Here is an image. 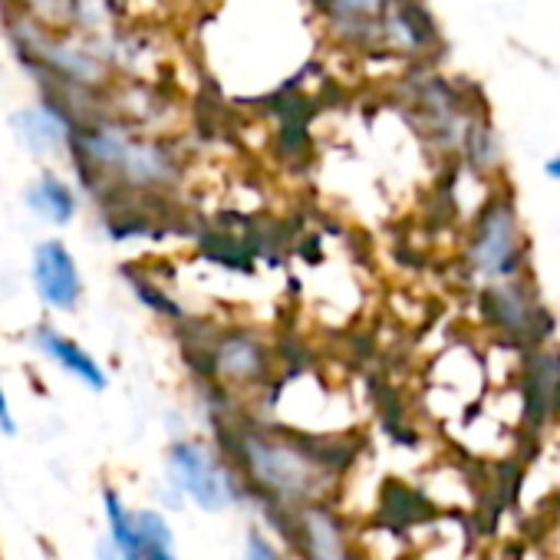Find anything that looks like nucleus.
Instances as JSON below:
<instances>
[{"label": "nucleus", "instance_id": "nucleus-10", "mask_svg": "<svg viewBox=\"0 0 560 560\" xmlns=\"http://www.w3.org/2000/svg\"><path fill=\"white\" fill-rule=\"evenodd\" d=\"M34 347L40 357H47L54 366H60L70 380L83 383L93 393H103L109 386V373L103 370V363L73 337H67L63 330H57L54 324H40L34 330Z\"/></svg>", "mask_w": 560, "mask_h": 560}, {"label": "nucleus", "instance_id": "nucleus-18", "mask_svg": "<svg viewBox=\"0 0 560 560\" xmlns=\"http://www.w3.org/2000/svg\"><path fill=\"white\" fill-rule=\"evenodd\" d=\"M142 560H178V553H175V544H162V547H145Z\"/></svg>", "mask_w": 560, "mask_h": 560}, {"label": "nucleus", "instance_id": "nucleus-13", "mask_svg": "<svg viewBox=\"0 0 560 560\" xmlns=\"http://www.w3.org/2000/svg\"><path fill=\"white\" fill-rule=\"evenodd\" d=\"M24 201H27V208H31L40 221H47V224H54V228L73 224L77 214H80V191H77V185L67 182V178L57 175V172H40V175L27 185Z\"/></svg>", "mask_w": 560, "mask_h": 560}, {"label": "nucleus", "instance_id": "nucleus-5", "mask_svg": "<svg viewBox=\"0 0 560 560\" xmlns=\"http://www.w3.org/2000/svg\"><path fill=\"white\" fill-rule=\"evenodd\" d=\"M442 50V31L425 0H402L370 34L363 54L402 57V60H429Z\"/></svg>", "mask_w": 560, "mask_h": 560}, {"label": "nucleus", "instance_id": "nucleus-2", "mask_svg": "<svg viewBox=\"0 0 560 560\" xmlns=\"http://www.w3.org/2000/svg\"><path fill=\"white\" fill-rule=\"evenodd\" d=\"M237 471L244 475L237 481H247L267 501L291 511L320 504L330 485V471L317 455L284 435L267 432L237 435Z\"/></svg>", "mask_w": 560, "mask_h": 560}, {"label": "nucleus", "instance_id": "nucleus-11", "mask_svg": "<svg viewBox=\"0 0 560 560\" xmlns=\"http://www.w3.org/2000/svg\"><path fill=\"white\" fill-rule=\"evenodd\" d=\"M524 409L530 422H544L560 412V353L537 347L524 366Z\"/></svg>", "mask_w": 560, "mask_h": 560}, {"label": "nucleus", "instance_id": "nucleus-1", "mask_svg": "<svg viewBox=\"0 0 560 560\" xmlns=\"http://www.w3.org/2000/svg\"><path fill=\"white\" fill-rule=\"evenodd\" d=\"M70 155L86 182H116L132 191H162L178 182V159L165 142L136 136L113 119H80Z\"/></svg>", "mask_w": 560, "mask_h": 560}, {"label": "nucleus", "instance_id": "nucleus-20", "mask_svg": "<svg viewBox=\"0 0 560 560\" xmlns=\"http://www.w3.org/2000/svg\"><path fill=\"white\" fill-rule=\"evenodd\" d=\"M544 172H547V178H553V182L560 185V152H557L553 159L544 162Z\"/></svg>", "mask_w": 560, "mask_h": 560}, {"label": "nucleus", "instance_id": "nucleus-15", "mask_svg": "<svg viewBox=\"0 0 560 560\" xmlns=\"http://www.w3.org/2000/svg\"><path fill=\"white\" fill-rule=\"evenodd\" d=\"M100 498H103V517H106V540L116 544L129 560H142V547L136 537V511L126 504V498L113 485H103Z\"/></svg>", "mask_w": 560, "mask_h": 560}, {"label": "nucleus", "instance_id": "nucleus-14", "mask_svg": "<svg viewBox=\"0 0 560 560\" xmlns=\"http://www.w3.org/2000/svg\"><path fill=\"white\" fill-rule=\"evenodd\" d=\"M211 357H214V370L224 383L250 386L267 376V350L250 334H241V330L228 334Z\"/></svg>", "mask_w": 560, "mask_h": 560}, {"label": "nucleus", "instance_id": "nucleus-16", "mask_svg": "<svg viewBox=\"0 0 560 560\" xmlns=\"http://www.w3.org/2000/svg\"><path fill=\"white\" fill-rule=\"evenodd\" d=\"M241 560H291L284 550L277 547V540L264 530H247L244 537V550H241Z\"/></svg>", "mask_w": 560, "mask_h": 560}, {"label": "nucleus", "instance_id": "nucleus-8", "mask_svg": "<svg viewBox=\"0 0 560 560\" xmlns=\"http://www.w3.org/2000/svg\"><path fill=\"white\" fill-rule=\"evenodd\" d=\"M485 317L488 324H494L501 334H508L511 340L524 343V347H544L550 324L547 314L537 307V301L521 288V284H491L485 291Z\"/></svg>", "mask_w": 560, "mask_h": 560}, {"label": "nucleus", "instance_id": "nucleus-4", "mask_svg": "<svg viewBox=\"0 0 560 560\" xmlns=\"http://www.w3.org/2000/svg\"><path fill=\"white\" fill-rule=\"evenodd\" d=\"M524 228L511 198H494L475 221L468 241V264L491 284H504L524 264Z\"/></svg>", "mask_w": 560, "mask_h": 560}, {"label": "nucleus", "instance_id": "nucleus-17", "mask_svg": "<svg viewBox=\"0 0 560 560\" xmlns=\"http://www.w3.org/2000/svg\"><path fill=\"white\" fill-rule=\"evenodd\" d=\"M0 432H4V435H18V416H14L11 399H8L4 373H0Z\"/></svg>", "mask_w": 560, "mask_h": 560}, {"label": "nucleus", "instance_id": "nucleus-19", "mask_svg": "<svg viewBox=\"0 0 560 560\" xmlns=\"http://www.w3.org/2000/svg\"><path fill=\"white\" fill-rule=\"evenodd\" d=\"M96 560H129V557H126L116 544H109V540L103 537V540L96 544Z\"/></svg>", "mask_w": 560, "mask_h": 560}, {"label": "nucleus", "instance_id": "nucleus-6", "mask_svg": "<svg viewBox=\"0 0 560 560\" xmlns=\"http://www.w3.org/2000/svg\"><path fill=\"white\" fill-rule=\"evenodd\" d=\"M77 116L70 109L67 100L44 93L37 103L21 106L11 116V129L18 136V142L37 155V159H54V155H70V142L77 132Z\"/></svg>", "mask_w": 560, "mask_h": 560}, {"label": "nucleus", "instance_id": "nucleus-7", "mask_svg": "<svg viewBox=\"0 0 560 560\" xmlns=\"http://www.w3.org/2000/svg\"><path fill=\"white\" fill-rule=\"evenodd\" d=\"M31 280L40 304L54 314H73L83 301V273L73 257V250L50 237L34 247V264H31Z\"/></svg>", "mask_w": 560, "mask_h": 560}, {"label": "nucleus", "instance_id": "nucleus-12", "mask_svg": "<svg viewBox=\"0 0 560 560\" xmlns=\"http://www.w3.org/2000/svg\"><path fill=\"white\" fill-rule=\"evenodd\" d=\"M298 527L304 560H353L347 547V530L330 508L314 504L298 511Z\"/></svg>", "mask_w": 560, "mask_h": 560}, {"label": "nucleus", "instance_id": "nucleus-9", "mask_svg": "<svg viewBox=\"0 0 560 560\" xmlns=\"http://www.w3.org/2000/svg\"><path fill=\"white\" fill-rule=\"evenodd\" d=\"M402 0H311L314 18L320 21V31L347 47L366 50V40L373 27Z\"/></svg>", "mask_w": 560, "mask_h": 560}, {"label": "nucleus", "instance_id": "nucleus-3", "mask_svg": "<svg viewBox=\"0 0 560 560\" xmlns=\"http://www.w3.org/2000/svg\"><path fill=\"white\" fill-rule=\"evenodd\" d=\"M165 471H168V485L175 488V494L208 514L228 511L241 494L237 475L228 471L221 458L201 439L172 442L165 452Z\"/></svg>", "mask_w": 560, "mask_h": 560}]
</instances>
